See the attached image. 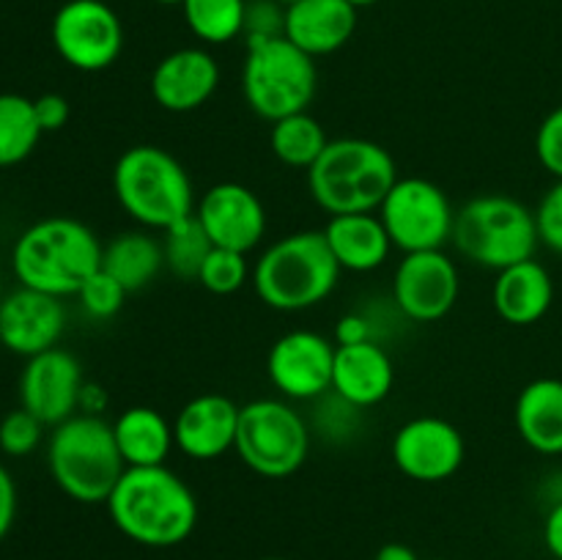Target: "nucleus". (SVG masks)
<instances>
[{
	"instance_id": "1",
	"label": "nucleus",
	"mask_w": 562,
	"mask_h": 560,
	"mask_svg": "<svg viewBox=\"0 0 562 560\" xmlns=\"http://www.w3.org/2000/svg\"><path fill=\"white\" fill-rule=\"evenodd\" d=\"M104 505L119 533L140 547H179L198 525L195 492L165 464L126 467Z\"/></svg>"
},
{
	"instance_id": "2",
	"label": "nucleus",
	"mask_w": 562,
	"mask_h": 560,
	"mask_svg": "<svg viewBox=\"0 0 562 560\" xmlns=\"http://www.w3.org/2000/svg\"><path fill=\"white\" fill-rule=\"evenodd\" d=\"M104 245L75 217H47L25 228L11 250V267L25 289L53 296H77L88 278L102 269Z\"/></svg>"
},
{
	"instance_id": "3",
	"label": "nucleus",
	"mask_w": 562,
	"mask_h": 560,
	"mask_svg": "<svg viewBox=\"0 0 562 560\" xmlns=\"http://www.w3.org/2000/svg\"><path fill=\"white\" fill-rule=\"evenodd\" d=\"M324 231H294L280 236L252 264V289L272 311L300 313L322 305L340 280Z\"/></svg>"
},
{
	"instance_id": "4",
	"label": "nucleus",
	"mask_w": 562,
	"mask_h": 560,
	"mask_svg": "<svg viewBox=\"0 0 562 560\" xmlns=\"http://www.w3.org/2000/svg\"><path fill=\"white\" fill-rule=\"evenodd\" d=\"M393 154L368 137L329 141L322 157L307 170V190L318 209L335 214L376 212L398 181Z\"/></svg>"
},
{
	"instance_id": "5",
	"label": "nucleus",
	"mask_w": 562,
	"mask_h": 560,
	"mask_svg": "<svg viewBox=\"0 0 562 560\" xmlns=\"http://www.w3.org/2000/svg\"><path fill=\"white\" fill-rule=\"evenodd\" d=\"M119 206L140 228L168 231L195 214V187L184 165L162 146L140 143L126 148L113 168Z\"/></svg>"
},
{
	"instance_id": "6",
	"label": "nucleus",
	"mask_w": 562,
	"mask_h": 560,
	"mask_svg": "<svg viewBox=\"0 0 562 560\" xmlns=\"http://www.w3.org/2000/svg\"><path fill=\"white\" fill-rule=\"evenodd\" d=\"M47 467L66 497L86 505L108 503L126 464L115 445L113 423L102 415L77 412L53 426L47 445Z\"/></svg>"
},
{
	"instance_id": "7",
	"label": "nucleus",
	"mask_w": 562,
	"mask_h": 560,
	"mask_svg": "<svg viewBox=\"0 0 562 560\" xmlns=\"http://www.w3.org/2000/svg\"><path fill=\"white\" fill-rule=\"evenodd\" d=\"M450 242L461 258L499 272L536 258L541 245L536 209L505 192L475 195L456 212Z\"/></svg>"
},
{
	"instance_id": "8",
	"label": "nucleus",
	"mask_w": 562,
	"mask_h": 560,
	"mask_svg": "<svg viewBox=\"0 0 562 560\" xmlns=\"http://www.w3.org/2000/svg\"><path fill=\"white\" fill-rule=\"evenodd\" d=\"M318 88L316 58L302 53L289 38L247 47L241 66V93L256 115L274 124L285 115L305 113Z\"/></svg>"
},
{
	"instance_id": "9",
	"label": "nucleus",
	"mask_w": 562,
	"mask_h": 560,
	"mask_svg": "<svg viewBox=\"0 0 562 560\" xmlns=\"http://www.w3.org/2000/svg\"><path fill=\"white\" fill-rule=\"evenodd\" d=\"M236 456L261 478H291L311 453V423L285 399H256L241 406Z\"/></svg>"
},
{
	"instance_id": "10",
	"label": "nucleus",
	"mask_w": 562,
	"mask_h": 560,
	"mask_svg": "<svg viewBox=\"0 0 562 560\" xmlns=\"http://www.w3.org/2000/svg\"><path fill=\"white\" fill-rule=\"evenodd\" d=\"M393 247L404 253L442 250L453 236L456 209L448 192L431 179L404 176L376 209Z\"/></svg>"
},
{
	"instance_id": "11",
	"label": "nucleus",
	"mask_w": 562,
	"mask_h": 560,
	"mask_svg": "<svg viewBox=\"0 0 562 560\" xmlns=\"http://www.w3.org/2000/svg\"><path fill=\"white\" fill-rule=\"evenodd\" d=\"M53 47L71 69L104 71L124 49V25L104 0H66L53 16Z\"/></svg>"
},
{
	"instance_id": "12",
	"label": "nucleus",
	"mask_w": 562,
	"mask_h": 560,
	"mask_svg": "<svg viewBox=\"0 0 562 560\" xmlns=\"http://www.w3.org/2000/svg\"><path fill=\"white\" fill-rule=\"evenodd\" d=\"M461 294L459 264L445 250L404 253L393 275V302L409 322L431 324L448 316Z\"/></svg>"
},
{
	"instance_id": "13",
	"label": "nucleus",
	"mask_w": 562,
	"mask_h": 560,
	"mask_svg": "<svg viewBox=\"0 0 562 560\" xmlns=\"http://www.w3.org/2000/svg\"><path fill=\"white\" fill-rule=\"evenodd\" d=\"M335 349V340L316 329H291L269 349V382L285 401L322 399L333 390Z\"/></svg>"
},
{
	"instance_id": "14",
	"label": "nucleus",
	"mask_w": 562,
	"mask_h": 560,
	"mask_svg": "<svg viewBox=\"0 0 562 560\" xmlns=\"http://www.w3.org/2000/svg\"><path fill=\"white\" fill-rule=\"evenodd\" d=\"M395 467L406 478L420 483H439L461 470L467 456L464 434L450 421L420 415L406 421L390 443Z\"/></svg>"
},
{
	"instance_id": "15",
	"label": "nucleus",
	"mask_w": 562,
	"mask_h": 560,
	"mask_svg": "<svg viewBox=\"0 0 562 560\" xmlns=\"http://www.w3.org/2000/svg\"><path fill=\"white\" fill-rule=\"evenodd\" d=\"M195 220L214 247L252 253L267 234V209L250 187L239 181L212 184L195 203Z\"/></svg>"
},
{
	"instance_id": "16",
	"label": "nucleus",
	"mask_w": 562,
	"mask_h": 560,
	"mask_svg": "<svg viewBox=\"0 0 562 560\" xmlns=\"http://www.w3.org/2000/svg\"><path fill=\"white\" fill-rule=\"evenodd\" d=\"M86 377L71 351L55 349L27 357L20 377V404L44 426H58L80 412V393Z\"/></svg>"
},
{
	"instance_id": "17",
	"label": "nucleus",
	"mask_w": 562,
	"mask_h": 560,
	"mask_svg": "<svg viewBox=\"0 0 562 560\" xmlns=\"http://www.w3.org/2000/svg\"><path fill=\"white\" fill-rule=\"evenodd\" d=\"M64 329L66 307L60 296L20 285L0 300V344L25 360L55 349Z\"/></svg>"
},
{
	"instance_id": "18",
	"label": "nucleus",
	"mask_w": 562,
	"mask_h": 560,
	"mask_svg": "<svg viewBox=\"0 0 562 560\" xmlns=\"http://www.w3.org/2000/svg\"><path fill=\"white\" fill-rule=\"evenodd\" d=\"M151 97L168 113H192L220 88V64L209 49L179 47L151 71Z\"/></svg>"
},
{
	"instance_id": "19",
	"label": "nucleus",
	"mask_w": 562,
	"mask_h": 560,
	"mask_svg": "<svg viewBox=\"0 0 562 560\" xmlns=\"http://www.w3.org/2000/svg\"><path fill=\"white\" fill-rule=\"evenodd\" d=\"M239 412L228 395L201 393L187 401L173 421L176 448L192 461H214L234 450Z\"/></svg>"
},
{
	"instance_id": "20",
	"label": "nucleus",
	"mask_w": 562,
	"mask_h": 560,
	"mask_svg": "<svg viewBox=\"0 0 562 560\" xmlns=\"http://www.w3.org/2000/svg\"><path fill=\"white\" fill-rule=\"evenodd\" d=\"M395 384V366L390 351L379 340L335 349L333 393L357 410L382 404Z\"/></svg>"
},
{
	"instance_id": "21",
	"label": "nucleus",
	"mask_w": 562,
	"mask_h": 560,
	"mask_svg": "<svg viewBox=\"0 0 562 560\" xmlns=\"http://www.w3.org/2000/svg\"><path fill=\"white\" fill-rule=\"evenodd\" d=\"M357 11L349 0H300L285 9V38L311 58L333 55L355 36Z\"/></svg>"
},
{
	"instance_id": "22",
	"label": "nucleus",
	"mask_w": 562,
	"mask_h": 560,
	"mask_svg": "<svg viewBox=\"0 0 562 560\" xmlns=\"http://www.w3.org/2000/svg\"><path fill=\"white\" fill-rule=\"evenodd\" d=\"M554 302L552 272L538 258L499 269L492 285V305L503 322L530 327L541 322Z\"/></svg>"
},
{
	"instance_id": "23",
	"label": "nucleus",
	"mask_w": 562,
	"mask_h": 560,
	"mask_svg": "<svg viewBox=\"0 0 562 560\" xmlns=\"http://www.w3.org/2000/svg\"><path fill=\"white\" fill-rule=\"evenodd\" d=\"M322 231L335 261L349 272H373L384 267L393 253V239L379 214L373 212L335 214Z\"/></svg>"
},
{
	"instance_id": "24",
	"label": "nucleus",
	"mask_w": 562,
	"mask_h": 560,
	"mask_svg": "<svg viewBox=\"0 0 562 560\" xmlns=\"http://www.w3.org/2000/svg\"><path fill=\"white\" fill-rule=\"evenodd\" d=\"M521 443L541 456H562V379L541 377L525 384L514 406Z\"/></svg>"
},
{
	"instance_id": "25",
	"label": "nucleus",
	"mask_w": 562,
	"mask_h": 560,
	"mask_svg": "<svg viewBox=\"0 0 562 560\" xmlns=\"http://www.w3.org/2000/svg\"><path fill=\"white\" fill-rule=\"evenodd\" d=\"M115 445L126 467H162L173 453V423L154 406H130L113 421Z\"/></svg>"
},
{
	"instance_id": "26",
	"label": "nucleus",
	"mask_w": 562,
	"mask_h": 560,
	"mask_svg": "<svg viewBox=\"0 0 562 560\" xmlns=\"http://www.w3.org/2000/svg\"><path fill=\"white\" fill-rule=\"evenodd\" d=\"M162 239L148 228L121 231L102 250V269L113 275L130 294L146 289L162 272Z\"/></svg>"
},
{
	"instance_id": "27",
	"label": "nucleus",
	"mask_w": 562,
	"mask_h": 560,
	"mask_svg": "<svg viewBox=\"0 0 562 560\" xmlns=\"http://www.w3.org/2000/svg\"><path fill=\"white\" fill-rule=\"evenodd\" d=\"M327 143V130L307 110L274 121L272 130H269V148H272L274 157L289 165V168H300L305 173L316 165Z\"/></svg>"
},
{
	"instance_id": "28",
	"label": "nucleus",
	"mask_w": 562,
	"mask_h": 560,
	"mask_svg": "<svg viewBox=\"0 0 562 560\" xmlns=\"http://www.w3.org/2000/svg\"><path fill=\"white\" fill-rule=\"evenodd\" d=\"M42 135L33 99L22 93H0V168H11L31 157Z\"/></svg>"
},
{
	"instance_id": "29",
	"label": "nucleus",
	"mask_w": 562,
	"mask_h": 560,
	"mask_svg": "<svg viewBox=\"0 0 562 560\" xmlns=\"http://www.w3.org/2000/svg\"><path fill=\"white\" fill-rule=\"evenodd\" d=\"M247 0H184L187 27L203 44H228L241 36Z\"/></svg>"
},
{
	"instance_id": "30",
	"label": "nucleus",
	"mask_w": 562,
	"mask_h": 560,
	"mask_svg": "<svg viewBox=\"0 0 562 560\" xmlns=\"http://www.w3.org/2000/svg\"><path fill=\"white\" fill-rule=\"evenodd\" d=\"M159 239H162L165 267L179 280H198L203 261L214 250L212 239H209L203 225L195 220V214L176 223L173 228L162 231Z\"/></svg>"
},
{
	"instance_id": "31",
	"label": "nucleus",
	"mask_w": 562,
	"mask_h": 560,
	"mask_svg": "<svg viewBox=\"0 0 562 560\" xmlns=\"http://www.w3.org/2000/svg\"><path fill=\"white\" fill-rule=\"evenodd\" d=\"M252 280V264L247 261V253L225 250V247H214L209 258L203 261L198 283L209 291V294L228 296L245 289Z\"/></svg>"
},
{
	"instance_id": "32",
	"label": "nucleus",
	"mask_w": 562,
	"mask_h": 560,
	"mask_svg": "<svg viewBox=\"0 0 562 560\" xmlns=\"http://www.w3.org/2000/svg\"><path fill=\"white\" fill-rule=\"evenodd\" d=\"M126 296H130V291H126L113 275L104 272V269H97V272L82 283V289L77 291L80 307L91 318H113L115 313L124 307Z\"/></svg>"
},
{
	"instance_id": "33",
	"label": "nucleus",
	"mask_w": 562,
	"mask_h": 560,
	"mask_svg": "<svg viewBox=\"0 0 562 560\" xmlns=\"http://www.w3.org/2000/svg\"><path fill=\"white\" fill-rule=\"evenodd\" d=\"M44 437V423L20 406L0 421V450L5 456H27L38 448Z\"/></svg>"
},
{
	"instance_id": "34",
	"label": "nucleus",
	"mask_w": 562,
	"mask_h": 560,
	"mask_svg": "<svg viewBox=\"0 0 562 560\" xmlns=\"http://www.w3.org/2000/svg\"><path fill=\"white\" fill-rule=\"evenodd\" d=\"M247 47L272 42L285 36V5L278 0H247L245 27H241Z\"/></svg>"
},
{
	"instance_id": "35",
	"label": "nucleus",
	"mask_w": 562,
	"mask_h": 560,
	"mask_svg": "<svg viewBox=\"0 0 562 560\" xmlns=\"http://www.w3.org/2000/svg\"><path fill=\"white\" fill-rule=\"evenodd\" d=\"M536 157L547 173L562 179V104H558L538 126Z\"/></svg>"
},
{
	"instance_id": "36",
	"label": "nucleus",
	"mask_w": 562,
	"mask_h": 560,
	"mask_svg": "<svg viewBox=\"0 0 562 560\" xmlns=\"http://www.w3.org/2000/svg\"><path fill=\"white\" fill-rule=\"evenodd\" d=\"M536 223L541 245L562 256V179H554V184L543 192L536 209Z\"/></svg>"
},
{
	"instance_id": "37",
	"label": "nucleus",
	"mask_w": 562,
	"mask_h": 560,
	"mask_svg": "<svg viewBox=\"0 0 562 560\" xmlns=\"http://www.w3.org/2000/svg\"><path fill=\"white\" fill-rule=\"evenodd\" d=\"M366 340H379L376 322H373L371 313H344V316L338 318V324H335V346H355L366 344Z\"/></svg>"
},
{
	"instance_id": "38",
	"label": "nucleus",
	"mask_w": 562,
	"mask_h": 560,
	"mask_svg": "<svg viewBox=\"0 0 562 560\" xmlns=\"http://www.w3.org/2000/svg\"><path fill=\"white\" fill-rule=\"evenodd\" d=\"M33 108H36L42 132H58L69 121V102L60 93H42L38 99H33Z\"/></svg>"
},
{
	"instance_id": "39",
	"label": "nucleus",
	"mask_w": 562,
	"mask_h": 560,
	"mask_svg": "<svg viewBox=\"0 0 562 560\" xmlns=\"http://www.w3.org/2000/svg\"><path fill=\"white\" fill-rule=\"evenodd\" d=\"M16 516V486L11 472L0 464V541L9 536Z\"/></svg>"
},
{
	"instance_id": "40",
	"label": "nucleus",
	"mask_w": 562,
	"mask_h": 560,
	"mask_svg": "<svg viewBox=\"0 0 562 560\" xmlns=\"http://www.w3.org/2000/svg\"><path fill=\"white\" fill-rule=\"evenodd\" d=\"M543 547L549 549L554 560H562V500L549 505L547 519H543Z\"/></svg>"
},
{
	"instance_id": "41",
	"label": "nucleus",
	"mask_w": 562,
	"mask_h": 560,
	"mask_svg": "<svg viewBox=\"0 0 562 560\" xmlns=\"http://www.w3.org/2000/svg\"><path fill=\"white\" fill-rule=\"evenodd\" d=\"M104 406H108V395H104V390L99 388V384H91V382L82 384L80 412H86V415H102Z\"/></svg>"
},
{
	"instance_id": "42",
	"label": "nucleus",
	"mask_w": 562,
	"mask_h": 560,
	"mask_svg": "<svg viewBox=\"0 0 562 560\" xmlns=\"http://www.w3.org/2000/svg\"><path fill=\"white\" fill-rule=\"evenodd\" d=\"M376 560H420V555L409 547V544H384L376 552Z\"/></svg>"
},
{
	"instance_id": "43",
	"label": "nucleus",
	"mask_w": 562,
	"mask_h": 560,
	"mask_svg": "<svg viewBox=\"0 0 562 560\" xmlns=\"http://www.w3.org/2000/svg\"><path fill=\"white\" fill-rule=\"evenodd\" d=\"M351 5H355V9H366V5H376L379 0H349Z\"/></svg>"
},
{
	"instance_id": "44",
	"label": "nucleus",
	"mask_w": 562,
	"mask_h": 560,
	"mask_svg": "<svg viewBox=\"0 0 562 560\" xmlns=\"http://www.w3.org/2000/svg\"><path fill=\"white\" fill-rule=\"evenodd\" d=\"M157 3H162V5H184V0H157Z\"/></svg>"
},
{
	"instance_id": "45",
	"label": "nucleus",
	"mask_w": 562,
	"mask_h": 560,
	"mask_svg": "<svg viewBox=\"0 0 562 560\" xmlns=\"http://www.w3.org/2000/svg\"><path fill=\"white\" fill-rule=\"evenodd\" d=\"M280 5H285V9H289V5H294V3H300V0H278Z\"/></svg>"
},
{
	"instance_id": "46",
	"label": "nucleus",
	"mask_w": 562,
	"mask_h": 560,
	"mask_svg": "<svg viewBox=\"0 0 562 560\" xmlns=\"http://www.w3.org/2000/svg\"><path fill=\"white\" fill-rule=\"evenodd\" d=\"M428 560H450V558H428Z\"/></svg>"
},
{
	"instance_id": "47",
	"label": "nucleus",
	"mask_w": 562,
	"mask_h": 560,
	"mask_svg": "<svg viewBox=\"0 0 562 560\" xmlns=\"http://www.w3.org/2000/svg\"><path fill=\"white\" fill-rule=\"evenodd\" d=\"M261 560H283V558H261Z\"/></svg>"
}]
</instances>
